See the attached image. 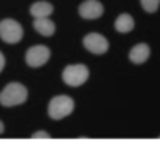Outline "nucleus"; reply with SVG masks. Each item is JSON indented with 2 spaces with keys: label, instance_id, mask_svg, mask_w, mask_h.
I'll return each instance as SVG.
<instances>
[{
  "label": "nucleus",
  "instance_id": "1",
  "mask_svg": "<svg viewBox=\"0 0 160 156\" xmlns=\"http://www.w3.org/2000/svg\"><path fill=\"white\" fill-rule=\"evenodd\" d=\"M28 100V89L21 83H9L0 93L2 106H18Z\"/></svg>",
  "mask_w": 160,
  "mask_h": 156
},
{
  "label": "nucleus",
  "instance_id": "2",
  "mask_svg": "<svg viewBox=\"0 0 160 156\" xmlns=\"http://www.w3.org/2000/svg\"><path fill=\"white\" fill-rule=\"evenodd\" d=\"M74 110V100L67 94H57L48 103V117L52 120H62Z\"/></svg>",
  "mask_w": 160,
  "mask_h": 156
},
{
  "label": "nucleus",
  "instance_id": "3",
  "mask_svg": "<svg viewBox=\"0 0 160 156\" xmlns=\"http://www.w3.org/2000/svg\"><path fill=\"white\" fill-rule=\"evenodd\" d=\"M90 77V69L84 64H72L62 70V81L71 87H79Z\"/></svg>",
  "mask_w": 160,
  "mask_h": 156
},
{
  "label": "nucleus",
  "instance_id": "4",
  "mask_svg": "<svg viewBox=\"0 0 160 156\" xmlns=\"http://www.w3.org/2000/svg\"><path fill=\"white\" fill-rule=\"evenodd\" d=\"M22 26L19 24L16 19H2L0 21V38L4 40L5 43H19L22 40Z\"/></svg>",
  "mask_w": 160,
  "mask_h": 156
},
{
  "label": "nucleus",
  "instance_id": "5",
  "mask_svg": "<svg viewBox=\"0 0 160 156\" xmlns=\"http://www.w3.org/2000/svg\"><path fill=\"white\" fill-rule=\"evenodd\" d=\"M83 46L93 55H103L108 52V40L100 33H88L83 38Z\"/></svg>",
  "mask_w": 160,
  "mask_h": 156
},
{
  "label": "nucleus",
  "instance_id": "6",
  "mask_svg": "<svg viewBox=\"0 0 160 156\" xmlns=\"http://www.w3.org/2000/svg\"><path fill=\"white\" fill-rule=\"evenodd\" d=\"M50 55H52V53H50L48 46L35 45L26 52V64H28L29 67H33V69H36V67L45 65V64L50 60Z\"/></svg>",
  "mask_w": 160,
  "mask_h": 156
},
{
  "label": "nucleus",
  "instance_id": "7",
  "mask_svg": "<svg viewBox=\"0 0 160 156\" xmlns=\"http://www.w3.org/2000/svg\"><path fill=\"white\" fill-rule=\"evenodd\" d=\"M78 12L86 21H95L103 16V5L100 0H84V2H81Z\"/></svg>",
  "mask_w": 160,
  "mask_h": 156
},
{
  "label": "nucleus",
  "instance_id": "8",
  "mask_svg": "<svg viewBox=\"0 0 160 156\" xmlns=\"http://www.w3.org/2000/svg\"><path fill=\"white\" fill-rule=\"evenodd\" d=\"M150 53H152V50H150V45L148 43H138V45H134L131 50H129V62L134 64V65H141V64H145L146 60L150 59Z\"/></svg>",
  "mask_w": 160,
  "mask_h": 156
},
{
  "label": "nucleus",
  "instance_id": "9",
  "mask_svg": "<svg viewBox=\"0 0 160 156\" xmlns=\"http://www.w3.org/2000/svg\"><path fill=\"white\" fill-rule=\"evenodd\" d=\"M134 17H132L131 14H128V12H122V14H119L117 17H115L114 21V28L117 33H122V35H126V33L132 31L134 29Z\"/></svg>",
  "mask_w": 160,
  "mask_h": 156
},
{
  "label": "nucleus",
  "instance_id": "10",
  "mask_svg": "<svg viewBox=\"0 0 160 156\" xmlns=\"http://www.w3.org/2000/svg\"><path fill=\"white\" fill-rule=\"evenodd\" d=\"M33 28L36 29V33L42 36H52L55 33V22L50 21L48 17H35V22H33Z\"/></svg>",
  "mask_w": 160,
  "mask_h": 156
},
{
  "label": "nucleus",
  "instance_id": "11",
  "mask_svg": "<svg viewBox=\"0 0 160 156\" xmlns=\"http://www.w3.org/2000/svg\"><path fill=\"white\" fill-rule=\"evenodd\" d=\"M52 12H53V5L47 0H38L29 7V14L33 17H48V16H52Z\"/></svg>",
  "mask_w": 160,
  "mask_h": 156
},
{
  "label": "nucleus",
  "instance_id": "12",
  "mask_svg": "<svg viewBox=\"0 0 160 156\" xmlns=\"http://www.w3.org/2000/svg\"><path fill=\"white\" fill-rule=\"evenodd\" d=\"M139 4H141V9L148 14H153V12L158 11L160 7V0H139Z\"/></svg>",
  "mask_w": 160,
  "mask_h": 156
},
{
  "label": "nucleus",
  "instance_id": "13",
  "mask_svg": "<svg viewBox=\"0 0 160 156\" xmlns=\"http://www.w3.org/2000/svg\"><path fill=\"white\" fill-rule=\"evenodd\" d=\"M31 137H33V139H42V137H43V139H48L50 134H48V132H45V130H38V132H35Z\"/></svg>",
  "mask_w": 160,
  "mask_h": 156
},
{
  "label": "nucleus",
  "instance_id": "14",
  "mask_svg": "<svg viewBox=\"0 0 160 156\" xmlns=\"http://www.w3.org/2000/svg\"><path fill=\"white\" fill-rule=\"evenodd\" d=\"M4 67H5V57H4V53L0 52V72L4 70Z\"/></svg>",
  "mask_w": 160,
  "mask_h": 156
},
{
  "label": "nucleus",
  "instance_id": "15",
  "mask_svg": "<svg viewBox=\"0 0 160 156\" xmlns=\"http://www.w3.org/2000/svg\"><path fill=\"white\" fill-rule=\"evenodd\" d=\"M0 134H4V124H2V120H0Z\"/></svg>",
  "mask_w": 160,
  "mask_h": 156
}]
</instances>
